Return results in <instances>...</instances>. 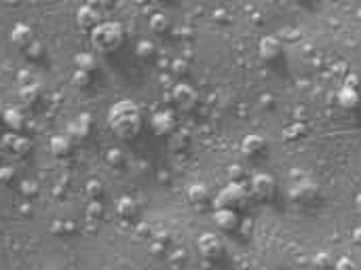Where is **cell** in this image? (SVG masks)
<instances>
[{
    "label": "cell",
    "instance_id": "6da1fadb",
    "mask_svg": "<svg viewBox=\"0 0 361 270\" xmlns=\"http://www.w3.org/2000/svg\"><path fill=\"white\" fill-rule=\"evenodd\" d=\"M108 125L119 135L120 139H133L137 133L142 131V116H139V108L131 100H120L110 108L108 114Z\"/></svg>",
    "mask_w": 361,
    "mask_h": 270
},
{
    "label": "cell",
    "instance_id": "7a4b0ae2",
    "mask_svg": "<svg viewBox=\"0 0 361 270\" xmlns=\"http://www.w3.org/2000/svg\"><path fill=\"white\" fill-rule=\"evenodd\" d=\"M122 40H125V30L120 23L114 21H102L100 25H95L91 30V42L93 47L102 53H112L117 51Z\"/></svg>",
    "mask_w": 361,
    "mask_h": 270
},
{
    "label": "cell",
    "instance_id": "3957f363",
    "mask_svg": "<svg viewBox=\"0 0 361 270\" xmlns=\"http://www.w3.org/2000/svg\"><path fill=\"white\" fill-rule=\"evenodd\" d=\"M245 196H247L245 184L243 182H231L226 188H222V190L218 192L214 205H216V209H235V207H243Z\"/></svg>",
    "mask_w": 361,
    "mask_h": 270
},
{
    "label": "cell",
    "instance_id": "277c9868",
    "mask_svg": "<svg viewBox=\"0 0 361 270\" xmlns=\"http://www.w3.org/2000/svg\"><path fill=\"white\" fill-rule=\"evenodd\" d=\"M197 247L201 251V256H205L207 260H218L224 251V243L218 235H214V232H205V235L199 237Z\"/></svg>",
    "mask_w": 361,
    "mask_h": 270
},
{
    "label": "cell",
    "instance_id": "5b68a950",
    "mask_svg": "<svg viewBox=\"0 0 361 270\" xmlns=\"http://www.w3.org/2000/svg\"><path fill=\"white\" fill-rule=\"evenodd\" d=\"M275 188H277L275 177L268 173H256L251 177V192L260 196V199H270L275 194Z\"/></svg>",
    "mask_w": 361,
    "mask_h": 270
},
{
    "label": "cell",
    "instance_id": "8992f818",
    "mask_svg": "<svg viewBox=\"0 0 361 270\" xmlns=\"http://www.w3.org/2000/svg\"><path fill=\"white\" fill-rule=\"evenodd\" d=\"M173 102L178 104L182 110H190V108H195L197 104V91H195V87H190L186 83H178L173 87Z\"/></svg>",
    "mask_w": 361,
    "mask_h": 270
},
{
    "label": "cell",
    "instance_id": "52a82bcc",
    "mask_svg": "<svg viewBox=\"0 0 361 270\" xmlns=\"http://www.w3.org/2000/svg\"><path fill=\"white\" fill-rule=\"evenodd\" d=\"M315 194H317V184L311 182V179H300L298 184H294L292 188H289V196H292L294 201H298V203L311 201Z\"/></svg>",
    "mask_w": 361,
    "mask_h": 270
},
{
    "label": "cell",
    "instance_id": "ba28073f",
    "mask_svg": "<svg viewBox=\"0 0 361 270\" xmlns=\"http://www.w3.org/2000/svg\"><path fill=\"white\" fill-rule=\"evenodd\" d=\"M76 21H78V25H81V28H85V30H93L95 25L102 23V17H100L98 11H95V6H91V4H83V6L76 11Z\"/></svg>",
    "mask_w": 361,
    "mask_h": 270
},
{
    "label": "cell",
    "instance_id": "9c48e42d",
    "mask_svg": "<svg viewBox=\"0 0 361 270\" xmlns=\"http://www.w3.org/2000/svg\"><path fill=\"white\" fill-rule=\"evenodd\" d=\"M258 51H260V57L266 59V61H275L281 55V40L277 36H264L258 44Z\"/></svg>",
    "mask_w": 361,
    "mask_h": 270
},
{
    "label": "cell",
    "instance_id": "30bf717a",
    "mask_svg": "<svg viewBox=\"0 0 361 270\" xmlns=\"http://www.w3.org/2000/svg\"><path fill=\"white\" fill-rule=\"evenodd\" d=\"M150 127L158 135H169L175 129V119L171 112H156L150 121Z\"/></svg>",
    "mask_w": 361,
    "mask_h": 270
},
{
    "label": "cell",
    "instance_id": "8fae6325",
    "mask_svg": "<svg viewBox=\"0 0 361 270\" xmlns=\"http://www.w3.org/2000/svg\"><path fill=\"white\" fill-rule=\"evenodd\" d=\"M91 129V114H81L76 121L68 125V135L72 139H85Z\"/></svg>",
    "mask_w": 361,
    "mask_h": 270
},
{
    "label": "cell",
    "instance_id": "7c38bea8",
    "mask_svg": "<svg viewBox=\"0 0 361 270\" xmlns=\"http://www.w3.org/2000/svg\"><path fill=\"white\" fill-rule=\"evenodd\" d=\"M214 222L218 224V228H222V230H235L239 226V218H237L235 209H216Z\"/></svg>",
    "mask_w": 361,
    "mask_h": 270
},
{
    "label": "cell",
    "instance_id": "4fadbf2b",
    "mask_svg": "<svg viewBox=\"0 0 361 270\" xmlns=\"http://www.w3.org/2000/svg\"><path fill=\"white\" fill-rule=\"evenodd\" d=\"M11 40L17 44V47H25L28 49L30 44L34 42V32L28 23H17L13 32H11Z\"/></svg>",
    "mask_w": 361,
    "mask_h": 270
},
{
    "label": "cell",
    "instance_id": "5bb4252c",
    "mask_svg": "<svg viewBox=\"0 0 361 270\" xmlns=\"http://www.w3.org/2000/svg\"><path fill=\"white\" fill-rule=\"evenodd\" d=\"M262 150H264V137L262 135H256V133L245 135V139L241 141V152L245 156H256Z\"/></svg>",
    "mask_w": 361,
    "mask_h": 270
},
{
    "label": "cell",
    "instance_id": "9a60e30c",
    "mask_svg": "<svg viewBox=\"0 0 361 270\" xmlns=\"http://www.w3.org/2000/svg\"><path fill=\"white\" fill-rule=\"evenodd\" d=\"M117 213L120 218H133L137 213V201L133 196H120L117 201Z\"/></svg>",
    "mask_w": 361,
    "mask_h": 270
},
{
    "label": "cell",
    "instance_id": "2e32d148",
    "mask_svg": "<svg viewBox=\"0 0 361 270\" xmlns=\"http://www.w3.org/2000/svg\"><path fill=\"white\" fill-rule=\"evenodd\" d=\"M74 66H76V70L91 74V72L98 68V59H95L93 53H78V55L74 57Z\"/></svg>",
    "mask_w": 361,
    "mask_h": 270
},
{
    "label": "cell",
    "instance_id": "e0dca14e",
    "mask_svg": "<svg viewBox=\"0 0 361 270\" xmlns=\"http://www.w3.org/2000/svg\"><path fill=\"white\" fill-rule=\"evenodd\" d=\"M49 150H51V154L53 156H66L68 152H70V139L64 137V135H55V137H51L49 141Z\"/></svg>",
    "mask_w": 361,
    "mask_h": 270
},
{
    "label": "cell",
    "instance_id": "ac0fdd59",
    "mask_svg": "<svg viewBox=\"0 0 361 270\" xmlns=\"http://www.w3.org/2000/svg\"><path fill=\"white\" fill-rule=\"evenodd\" d=\"M338 104L342 108H355L359 104V93L357 89H349V87H342L338 91Z\"/></svg>",
    "mask_w": 361,
    "mask_h": 270
},
{
    "label": "cell",
    "instance_id": "d6986e66",
    "mask_svg": "<svg viewBox=\"0 0 361 270\" xmlns=\"http://www.w3.org/2000/svg\"><path fill=\"white\" fill-rule=\"evenodd\" d=\"M207 196H209L207 186H203V184H192V186H188V201H190L192 205L205 203Z\"/></svg>",
    "mask_w": 361,
    "mask_h": 270
},
{
    "label": "cell",
    "instance_id": "ffe728a7",
    "mask_svg": "<svg viewBox=\"0 0 361 270\" xmlns=\"http://www.w3.org/2000/svg\"><path fill=\"white\" fill-rule=\"evenodd\" d=\"M2 121L11 129H19L21 125H23V114H21L19 108H6V110L2 112Z\"/></svg>",
    "mask_w": 361,
    "mask_h": 270
},
{
    "label": "cell",
    "instance_id": "44dd1931",
    "mask_svg": "<svg viewBox=\"0 0 361 270\" xmlns=\"http://www.w3.org/2000/svg\"><path fill=\"white\" fill-rule=\"evenodd\" d=\"M38 95H40V89H38L36 83L28 85V87H19V100L23 104H34L38 100Z\"/></svg>",
    "mask_w": 361,
    "mask_h": 270
},
{
    "label": "cell",
    "instance_id": "7402d4cb",
    "mask_svg": "<svg viewBox=\"0 0 361 270\" xmlns=\"http://www.w3.org/2000/svg\"><path fill=\"white\" fill-rule=\"evenodd\" d=\"M304 133H306V125L298 121V123H292L289 127L283 129V139H287V141L289 139H300Z\"/></svg>",
    "mask_w": 361,
    "mask_h": 270
},
{
    "label": "cell",
    "instance_id": "603a6c76",
    "mask_svg": "<svg viewBox=\"0 0 361 270\" xmlns=\"http://www.w3.org/2000/svg\"><path fill=\"white\" fill-rule=\"evenodd\" d=\"M150 30L156 34H163V32L169 30V19H167L165 13H154L150 17Z\"/></svg>",
    "mask_w": 361,
    "mask_h": 270
},
{
    "label": "cell",
    "instance_id": "cb8c5ba5",
    "mask_svg": "<svg viewBox=\"0 0 361 270\" xmlns=\"http://www.w3.org/2000/svg\"><path fill=\"white\" fill-rule=\"evenodd\" d=\"M85 192H87V196H89V199L98 201L100 196L104 194V184L100 182V179H89V182L85 184Z\"/></svg>",
    "mask_w": 361,
    "mask_h": 270
},
{
    "label": "cell",
    "instance_id": "d4e9b609",
    "mask_svg": "<svg viewBox=\"0 0 361 270\" xmlns=\"http://www.w3.org/2000/svg\"><path fill=\"white\" fill-rule=\"evenodd\" d=\"M135 53H137V57H142V59H150L154 53H156L154 42H150V40H139L135 44Z\"/></svg>",
    "mask_w": 361,
    "mask_h": 270
},
{
    "label": "cell",
    "instance_id": "484cf974",
    "mask_svg": "<svg viewBox=\"0 0 361 270\" xmlns=\"http://www.w3.org/2000/svg\"><path fill=\"white\" fill-rule=\"evenodd\" d=\"M11 150L15 152V154L25 156V154H28V152L32 150V141H30L28 137H15V141H13Z\"/></svg>",
    "mask_w": 361,
    "mask_h": 270
},
{
    "label": "cell",
    "instance_id": "4316f807",
    "mask_svg": "<svg viewBox=\"0 0 361 270\" xmlns=\"http://www.w3.org/2000/svg\"><path fill=\"white\" fill-rule=\"evenodd\" d=\"M70 83H72V87H76V89H87L91 85V76L87 74V72L76 70L72 74V78H70Z\"/></svg>",
    "mask_w": 361,
    "mask_h": 270
},
{
    "label": "cell",
    "instance_id": "83f0119b",
    "mask_svg": "<svg viewBox=\"0 0 361 270\" xmlns=\"http://www.w3.org/2000/svg\"><path fill=\"white\" fill-rule=\"evenodd\" d=\"M85 213H87V218H89V220L98 222V220L102 218V215H104V205H102L100 201H91L89 205H87Z\"/></svg>",
    "mask_w": 361,
    "mask_h": 270
},
{
    "label": "cell",
    "instance_id": "f1b7e54d",
    "mask_svg": "<svg viewBox=\"0 0 361 270\" xmlns=\"http://www.w3.org/2000/svg\"><path fill=\"white\" fill-rule=\"evenodd\" d=\"M19 190L25 196H36L38 194V184L34 182V179H23V182L19 184Z\"/></svg>",
    "mask_w": 361,
    "mask_h": 270
},
{
    "label": "cell",
    "instance_id": "f546056e",
    "mask_svg": "<svg viewBox=\"0 0 361 270\" xmlns=\"http://www.w3.org/2000/svg\"><path fill=\"white\" fill-rule=\"evenodd\" d=\"M106 160H108V165H112V167H120L122 165V152L119 148H110L106 152Z\"/></svg>",
    "mask_w": 361,
    "mask_h": 270
},
{
    "label": "cell",
    "instance_id": "4dcf8cb0",
    "mask_svg": "<svg viewBox=\"0 0 361 270\" xmlns=\"http://www.w3.org/2000/svg\"><path fill=\"white\" fill-rule=\"evenodd\" d=\"M186 143H188V137L184 133H173L169 137V148L171 150H182Z\"/></svg>",
    "mask_w": 361,
    "mask_h": 270
},
{
    "label": "cell",
    "instance_id": "1f68e13d",
    "mask_svg": "<svg viewBox=\"0 0 361 270\" xmlns=\"http://www.w3.org/2000/svg\"><path fill=\"white\" fill-rule=\"evenodd\" d=\"M17 83H19V87H28L36 83V78H34L32 70H19L17 72Z\"/></svg>",
    "mask_w": 361,
    "mask_h": 270
},
{
    "label": "cell",
    "instance_id": "d6a6232c",
    "mask_svg": "<svg viewBox=\"0 0 361 270\" xmlns=\"http://www.w3.org/2000/svg\"><path fill=\"white\" fill-rule=\"evenodd\" d=\"M171 72L175 76H184L188 72V61L186 59H173L171 61Z\"/></svg>",
    "mask_w": 361,
    "mask_h": 270
},
{
    "label": "cell",
    "instance_id": "836d02e7",
    "mask_svg": "<svg viewBox=\"0 0 361 270\" xmlns=\"http://www.w3.org/2000/svg\"><path fill=\"white\" fill-rule=\"evenodd\" d=\"M243 177H245V169L241 165H231L228 167V179H231V182H241Z\"/></svg>",
    "mask_w": 361,
    "mask_h": 270
},
{
    "label": "cell",
    "instance_id": "e575fe53",
    "mask_svg": "<svg viewBox=\"0 0 361 270\" xmlns=\"http://www.w3.org/2000/svg\"><path fill=\"white\" fill-rule=\"evenodd\" d=\"M334 268H336V270H357L355 262H353V260H351V258H340Z\"/></svg>",
    "mask_w": 361,
    "mask_h": 270
},
{
    "label": "cell",
    "instance_id": "d590c367",
    "mask_svg": "<svg viewBox=\"0 0 361 270\" xmlns=\"http://www.w3.org/2000/svg\"><path fill=\"white\" fill-rule=\"evenodd\" d=\"M15 177V169L13 167H0V182L8 184Z\"/></svg>",
    "mask_w": 361,
    "mask_h": 270
},
{
    "label": "cell",
    "instance_id": "8d00e7d4",
    "mask_svg": "<svg viewBox=\"0 0 361 270\" xmlns=\"http://www.w3.org/2000/svg\"><path fill=\"white\" fill-rule=\"evenodd\" d=\"M42 55V42H38V40H34L30 47H28V57H32V59H36V57H40Z\"/></svg>",
    "mask_w": 361,
    "mask_h": 270
},
{
    "label": "cell",
    "instance_id": "74e56055",
    "mask_svg": "<svg viewBox=\"0 0 361 270\" xmlns=\"http://www.w3.org/2000/svg\"><path fill=\"white\" fill-rule=\"evenodd\" d=\"M135 235L139 237V239H150L154 232H152V228L148 226V224H137V230H135Z\"/></svg>",
    "mask_w": 361,
    "mask_h": 270
},
{
    "label": "cell",
    "instance_id": "f35d334b",
    "mask_svg": "<svg viewBox=\"0 0 361 270\" xmlns=\"http://www.w3.org/2000/svg\"><path fill=\"white\" fill-rule=\"evenodd\" d=\"M315 266H317V268H328V266H330V254H325V251L317 254V256H315Z\"/></svg>",
    "mask_w": 361,
    "mask_h": 270
},
{
    "label": "cell",
    "instance_id": "ab89813d",
    "mask_svg": "<svg viewBox=\"0 0 361 270\" xmlns=\"http://www.w3.org/2000/svg\"><path fill=\"white\" fill-rule=\"evenodd\" d=\"M51 232H55V235H64L66 232V222L64 220H55L51 226Z\"/></svg>",
    "mask_w": 361,
    "mask_h": 270
},
{
    "label": "cell",
    "instance_id": "60d3db41",
    "mask_svg": "<svg viewBox=\"0 0 361 270\" xmlns=\"http://www.w3.org/2000/svg\"><path fill=\"white\" fill-rule=\"evenodd\" d=\"M359 85V76L355 74V72H351V74L347 76V83H345V87H349V89H355Z\"/></svg>",
    "mask_w": 361,
    "mask_h": 270
},
{
    "label": "cell",
    "instance_id": "b9f144b4",
    "mask_svg": "<svg viewBox=\"0 0 361 270\" xmlns=\"http://www.w3.org/2000/svg\"><path fill=\"white\" fill-rule=\"evenodd\" d=\"M15 137H17V135H13V133H4V135H2V146H8V148H11L13 141H15Z\"/></svg>",
    "mask_w": 361,
    "mask_h": 270
},
{
    "label": "cell",
    "instance_id": "7bdbcfd3",
    "mask_svg": "<svg viewBox=\"0 0 361 270\" xmlns=\"http://www.w3.org/2000/svg\"><path fill=\"white\" fill-rule=\"evenodd\" d=\"M150 251H152L154 256H161V254H163V243H161V241H154L152 245H150Z\"/></svg>",
    "mask_w": 361,
    "mask_h": 270
},
{
    "label": "cell",
    "instance_id": "ee69618b",
    "mask_svg": "<svg viewBox=\"0 0 361 270\" xmlns=\"http://www.w3.org/2000/svg\"><path fill=\"white\" fill-rule=\"evenodd\" d=\"M285 34H287V36H285L287 40H296V38H298V36H296L298 32H296V30H292V32H285Z\"/></svg>",
    "mask_w": 361,
    "mask_h": 270
},
{
    "label": "cell",
    "instance_id": "f6af8a7d",
    "mask_svg": "<svg viewBox=\"0 0 361 270\" xmlns=\"http://www.w3.org/2000/svg\"><path fill=\"white\" fill-rule=\"evenodd\" d=\"M74 230V222H66V232H72Z\"/></svg>",
    "mask_w": 361,
    "mask_h": 270
},
{
    "label": "cell",
    "instance_id": "bcb514c9",
    "mask_svg": "<svg viewBox=\"0 0 361 270\" xmlns=\"http://www.w3.org/2000/svg\"><path fill=\"white\" fill-rule=\"evenodd\" d=\"M359 235H361V232H359V228H357V230L353 232V239H355V241H359Z\"/></svg>",
    "mask_w": 361,
    "mask_h": 270
},
{
    "label": "cell",
    "instance_id": "7dc6e473",
    "mask_svg": "<svg viewBox=\"0 0 361 270\" xmlns=\"http://www.w3.org/2000/svg\"><path fill=\"white\" fill-rule=\"evenodd\" d=\"M0 114H2V102H0Z\"/></svg>",
    "mask_w": 361,
    "mask_h": 270
}]
</instances>
